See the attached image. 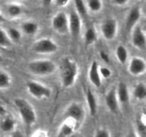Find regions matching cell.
<instances>
[{
	"instance_id": "obj_1",
	"label": "cell",
	"mask_w": 146,
	"mask_h": 137,
	"mask_svg": "<svg viewBox=\"0 0 146 137\" xmlns=\"http://www.w3.org/2000/svg\"><path fill=\"white\" fill-rule=\"evenodd\" d=\"M78 71V65L74 59L69 57L63 59L61 66V77L64 87L68 88L74 84Z\"/></svg>"
},
{
	"instance_id": "obj_2",
	"label": "cell",
	"mask_w": 146,
	"mask_h": 137,
	"mask_svg": "<svg viewBox=\"0 0 146 137\" xmlns=\"http://www.w3.org/2000/svg\"><path fill=\"white\" fill-rule=\"evenodd\" d=\"M14 104L25 125L31 126L36 122L35 110L29 101L24 98H18L14 99Z\"/></svg>"
},
{
	"instance_id": "obj_3",
	"label": "cell",
	"mask_w": 146,
	"mask_h": 137,
	"mask_svg": "<svg viewBox=\"0 0 146 137\" xmlns=\"http://www.w3.org/2000/svg\"><path fill=\"white\" fill-rule=\"evenodd\" d=\"M30 72L36 76L51 75L56 70V65L54 61L48 59L34 60L28 64Z\"/></svg>"
},
{
	"instance_id": "obj_4",
	"label": "cell",
	"mask_w": 146,
	"mask_h": 137,
	"mask_svg": "<svg viewBox=\"0 0 146 137\" xmlns=\"http://www.w3.org/2000/svg\"><path fill=\"white\" fill-rule=\"evenodd\" d=\"M27 88L28 92L36 99L48 98L51 95V90L48 87L37 81H29Z\"/></svg>"
},
{
	"instance_id": "obj_5",
	"label": "cell",
	"mask_w": 146,
	"mask_h": 137,
	"mask_svg": "<svg viewBox=\"0 0 146 137\" xmlns=\"http://www.w3.org/2000/svg\"><path fill=\"white\" fill-rule=\"evenodd\" d=\"M32 49L37 54H52L58 50V45L51 39L41 38L32 44Z\"/></svg>"
},
{
	"instance_id": "obj_6",
	"label": "cell",
	"mask_w": 146,
	"mask_h": 137,
	"mask_svg": "<svg viewBox=\"0 0 146 137\" xmlns=\"http://www.w3.org/2000/svg\"><path fill=\"white\" fill-rule=\"evenodd\" d=\"M51 24L54 31L61 35H65L68 32V19L64 11L57 13L53 17Z\"/></svg>"
},
{
	"instance_id": "obj_7",
	"label": "cell",
	"mask_w": 146,
	"mask_h": 137,
	"mask_svg": "<svg viewBox=\"0 0 146 137\" xmlns=\"http://www.w3.org/2000/svg\"><path fill=\"white\" fill-rule=\"evenodd\" d=\"M68 19V31L74 38L79 36L81 31V19L76 10H71Z\"/></svg>"
},
{
	"instance_id": "obj_8",
	"label": "cell",
	"mask_w": 146,
	"mask_h": 137,
	"mask_svg": "<svg viewBox=\"0 0 146 137\" xmlns=\"http://www.w3.org/2000/svg\"><path fill=\"white\" fill-rule=\"evenodd\" d=\"M118 31V22L115 19H108L101 25V32L106 39L113 40Z\"/></svg>"
},
{
	"instance_id": "obj_9",
	"label": "cell",
	"mask_w": 146,
	"mask_h": 137,
	"mask_svg": "<svg viewBox=\"0 0 146 137\" xmlns=\"http://www.w3.org/2000/svg\"><path fill=\"white\" fill-rule=\"evenodd\" d=\"M65 115L67 118H71L79 124L84 119L85 112L82 106L76 102L70 104L66 108Z\"/></svg>"
},
{
	"instance_id": "obj_10",
	"label": "cell",
	"mask_w": 146,
	"mask_h": 137,
	"mask_svg": "<svg viewBox=\"0 0 146 137\" xmlns=\"http://www.w3.org/2000/svg\"><path fill=\"white\" fill-rule=\"evenodd\" d=\"M146 64L145 60L138 57H133L130 61L128 71L133 76H140L145 73Z\"/></svg>"
},
{
	"instance_id": "obj_11",
	"label": "cell",
	"mask_w": 146,
	"mask_h": 137,
	"mask_svg": "<svg viewBox=\"0 0 146 137\" xmlns=\"http://www.w3.org/2000/svg\"><path fill=\"white\" fill-rule=\"evenodd\" d=\"M78 124H78L72 118L66 117L65 121L63 123L58 134H57V136L66 137L72 136L77 130Z\"/></svg>"
},
{
	"instance_id": "obj_12",
	"label": "cell",
	"mask_w": 146,
	"mask_h": 137,
	"mask_svg": "<svg viewBox=\"0 0 146 137\" xmlns=\"http://www.w3.org/2000/svg\"><path fill=\"white\" fill-rule=\"evenodd\" d=\"M132 43L134 47L139 49L144 50L145 49V34L140 26L133 27L132 34Z\"/></svg>"
},
{
	"instance_id": "obj_13",
	"label": "cell",
	"mask_w": 146,
	"mask_h": 137,
	"mask_svg": "<svg viewBox=\"0 0 146 137\" xmlns=\"http://www.w3.org/2000/svg\"><path fill=\"white\" fill-rule=\"evenodd\" d=\"M141 16L140 7L138 6H134L130 10L129 13L127 16L126 21H125V28L127 31H130L136 24L140 17Z\"/></svg>"
},
{
	"instance_id": "obj_14",
	"label": "cell",
	"mask_w": 146,
	"mask_h": 137,
	"mask_svg": "<svg viewBox=\"0 0 146 137\" xmlns=\"http://www.w3.org/2000/svg\"><path fill=\"white\" fill-rule=\"evenodd\" d=\"M88 77L90 81L96 88H100L101 86V78L99 72L98 64L96 61H94L91 63L89 71H88Z\"/></svg>"
},
{
	"instance_id": "obj_15",
	"label": "cell",
	"mask_w": 146,
	"mask_h": 137,
	"mask_svg": "<svg viewBox=\"0 0 146 137\" xmlns=\"http://www.w3.org/2000/svg\"><path fill=\"white\" fill-rule=\"evenodd\" d=\"M106 104L109 110L112 112H115L118 108V99L115 88H113L107 93L105 98Z\"/></svg>"
},
{
	"instance_id": "obj_16",
	"label": "cell",
	"mask_w": 146,
	"mask_h": 137,
	"mask_svg": "<svg viewBox=\"0 0 146 137\" xmlns=\"http://www.w3.org/2000/svg\"><path fill=\"white\" fill-rule=\"evenodd\" d=\"M16 121L11 116H6L0 121V130L2 132H11L14 130Z\"/></svg>"
},
{
	"instance_id": "obj_17",
	"label": "cell",
	"mask_w": 146,
	"mask_h": 137,
	"mask_svg": "<svg viewBox=\"0 0 146 137\" xmlns=\"http://www.w3.org/2000/svg\"><path fill=\"white\" fill-rule=\"evenodd\" d=\"M116 93L118 101L121 103L126 104L130 101V95L128 86L124 82H120L118 84V91H116Z\"/></svg>"
},
{
	"instance_id": "obj_18",
	"label": "cell",
	"mask_w": 146,
	"mask_h": 137,
	"mask_svg": "<svg viewBox=\"0 0 146 137\" xmlns=\"http://www.w3.org/2000/svg\"><path fill=\"white\" fill-rule=\"evenodd\" d=\"M86 97L87 104H88V106L89 108L91 115L94 116L97 113V101L96 96L90 88L87 89Z\"/></svg>"
},
{
	"instance_id": "obj_19",
	"label": "cell",
	"mask_w": 146,
	"mask_h": 137,
	"mask_svg": "<svg viewBox=\"0 0 146 137\" xmlns=\"http://www.w3.org/2000/svg\"><path fill=\"white\" fill-rule=\"evenodd\" d=\"M23 31L27 35H33L38 31V26L34 21H25L21 26Z\"/></svg>"
},
{
	"instance_id": "obj_20",
	"label": "cell",
	"mask_w": 146,
	"mask_h": 137,
	"mask_svg": "<svg viewBox=\"0 0 146 137\" xmlns=\"http://www.w3.org/2000/svg\"><path fill=\"white\" fill-rule=\"evenodd\" d=\"M133 95L137 99H145L146 97V86L144 83L141 82L135 86L133 91Z\"/></svg>"
},
{
	"instance_id": "obj_21",
	"label": "cell",
	"mask_w": 146,
	"mask_h": 137,
	"mask_svg": "<svg viewBox=\"0 0 146 137\" xmlns=\"http://www.w3.org/2000/svg\"><path fill=\"white\" fill-rule=\"evenodd\" d=\"M115 55L117 59L121 64H123L128 60V51L126 48L123 45H119L116 49L115 51Z\"/></svg>"
},
{
	"instance_id": "obj_22",
	"label": "cell",
	"mask_w": 146,
	"mask_h": 137,
	"mask_svg": "<svg viewBox=\"0 0 146 137\" xmlns=\"http://www.w3.org/2000/svg\"><path fill=\"white\" fill-rule=\"evenodd\" d=\"M11 78L9 74L4 71L0 70V89H4L10 86Z\"/></svg>"
},
{
	"instance_id": "obj_23",
	"label": "cell",
	"mask_w": 146,
	"mask_h": 137,
	"mask_svg": "<svg viewBox=\"0 0 146 137\" xmlns=\"http://www.w3.org/2000/svg\"><path fill=\"white\" fill-rule=\"evenodd\" d=\"M76 11L78 13L80 17L86 18L87 17V8L84 2V0H74Z\"/></svg>"
},
{
	"instance_id": "obj_24",
	"label": "cell",
	"mask_w": 146,
	"mask_h": 137,
	"mask_svg": "<svg viewBox=\"0 0 146 137\" xmlns=\"http://www.w3.org/2000/svg\"><path fill=\"white\" fill-rule=\"evenodd\" d=\"M9 16L11 18H17L22 14V8L17 4H11L7 9Z\"/></svg>"
},
{
	"instance_id": "obj_25",
	"label": "cell",
	"mask_w": 146,
	"mask_h": 137,
	"mask_svg": "<svg viewBox=\"0 0 146 137\" xmlns=\"http://www.w3.org/2000/svg\"><path fill=\"white\" fill-rule=\"evenodd\" d=\"M97 39V35L96 32L95 30L92 28H90L88 29H87V31H86L85 34V44L88 47V46L91 45L92 44H94Z\"/></svg>"
},
{
	"instance_id": "obj_26",
	"label": "cell",
	"mask_w": 146,
	"mask_h": 137,
	"mask_svg": "<svg viewBox=\"0 0 146 137\" xmlns=\"http://www.w3.org/2000/svg\"><path fill=\"white\" fill-rule=\"evenodd\" d=\"M11 45V40L5 31L0 27V47L8 48Z\"/></svg>"
},
{
	"instance_id": "obj_27",
	"label": "cell",
	"mask_w": 146,
	"mask_h": 137,
	"mask_svg": "<svg viewBox=\"0 0 146 137\" xmlns=\"http://www.w3.org/2000/svg\"><path fill=\"white\" fill-rule=\"evenodd\" d=\"M101 0H88V7L93 12H98L102 9Z\"/></svg>"
},
{
	"instance_id": "obj_28",
	"label": "cell",
	"mask_w": 146,
	"mask_h": 137,
	"mask_svg": "<svg viewBox=\"0 0 146 137\" xmlns=\"http://www.w3.org/2000/svg\"><path fill=\"white\" fill-rule=\"evenodd\" d=\"M7 34H8L9 37L11 41H18L21 38V32L16 28H14V27H9V28Z\"/></svg>"
},
{
	"instance_id": "obj_29",
	"label": "cell",
	"mask_w": 146,
	"mask_h": 137,
	"mask_svg": "<svg viewBox=\"0 0 146 137\" xmlns=\"http://www.w3.org/2000/svg\"><path fill=\"white\" fill-rule=\"evenodd\" d=\"M99 72L100 74L105 78H109L111 76V71L107 67H101L99 68Z\"/></svg>"
},
{
	"instance_id": "obj_30",
	"label": "cell",
	"mask_w": 146,
	"mask_h": 137,
	"mask_svg": "<svg viewBox=\"0 0 146 137\" xmlns=\"http://www.w3.org/2000/svg\"><path fill=\"white\" fill-rule=\"evenodd\" d=\"M111 136L109 131L104 128L98 130L95 134L96 137H109Z\"/></svg>"
},
{
	"instance_id": "obj_31",
	"label": "cell",
	"mask_w": 146,
	"mask_h": 137,
	"mask_svg": "<svg viewBox=\"0 0 146 137\" xmlns=\"http://www.w3.org/2000/svg\"><path fill=\"white\" fill-rule=\"evenodd\" d=\"M100 56H101V59H102V60L104 62H106V64H109L110 61H111L110 57L109 56H108V54H107L105 51H101V52H100Z\"/></svg>"
},
{
	"instance_id": "obj_32",
	"label": "cell",
	"mask_w": 146,
	"mask_h": 137,
	"mask_svg": "<svg viewBox=\"0 0 146 137\" xmlns=\"http://www.w3.org/2000/svg\"><path fill=\"white\" fill-rule=\"evenodd\" d=\"M33 136L36 137H44L47 136H48V134L46 131H44V130H36V131H34V134H32Z\"/></svg>"
},
{
	"instance_id": "obj_33",
	"label": "cell",
	"mask_w": 146,
	"mask_h": 137,
	"mask_svg": "<svg viewBox=\"0 0 146 137\" xmlns=\"http://www.w3.org/2000/svg\"><path fill=\"white\" fill-rule=\"evenodd\" d=\"M54 1L57 7H65V6H66L68 4L69 0H54Z\"/></svg>"
},
{
	"instance_id": "obj_34",
	"label": "cell",
	"mask_w": 146,
	"mask_h": 137,
	"mask_svg": "<svg viewBox=\"0 0 146 137\" xmlns=\"http://www.w3.org/2000/svg\"><path fill=\"white\" fill-rule=\"evenodd\" d=\"M129 0H113V3L116 5H119V6H122V5H125Z\"/></svg>"
},
{
	"instance_id": "obj_35",
	"label": "cell",
	"mask_w": 146,
	"mask_h": 137,
	"mask_svg": "<svg viewBox=\"0 0 146 137\" xmlns=\"http://www.w3.org/2000/svg\"><path fill=\"white\" fill-rule=\"evenodd\" d=\"M54 0H43V4L46 7H48V6L51 5V4L52 3V1Z\"/></svg>"
},
{
	"instance_id": "obj_36",
	"label": "cell",
	"mask_w": 146,
	"mask_h": 137,
	"mask_svg": "<svg viewBox=\"0 0 146 137\" xmlns=\"http://www.w3.org/2000/svg\"><path fill=\"white\" fill-rule=\"evenodd\" d=\"M4 113H5V109H4V108L0 106V115H4Z\"/></svg>"
},
{
	"instance_id": "obj_37",
	"label": "cell",
	"mask_w": 146,
	"mask_h": 137,
	"mask_svg": "<svg viewBox=\"0 0 146 137\" xmlns=\"http://www.w3.org/2000/svg\"><path fill=\"white\" fill-rule=\"evenodd\" d=\"M5 18H4V17H3L2 14H1V12H0V22H2V21H5Z\"/></svg>"
},
{
	"instance_id": "obj_38",
	"label": "cell",
	"mask_w": 146,
	"mask_h": 137,
	"mask_svg": "<svg viewBox=\"0 0 146 137\" xmlns=\"http://www.w3.org/2000/svg\"><path fill=\"white\" fill-rule=\"evenodd\" d=\"M1 55H0V59H1Z\"/></svg>"
}]
</instances>
